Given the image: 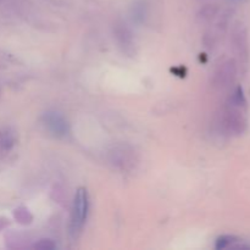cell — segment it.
Returning a JSON list of instances; mask_svg holds the SVG:
<instances>
[{
	"label": "cell",
	"mask_w": 250,
	"mask_h": 250,
	"mask_svg": "<svg viewBox=\"0 0 250 250\" xmlns=\"http://www.w3.org/2000/svg\"><path fill=\"white\" fill-rule=\"evenodd\" d=\"M133 20H136L137 22H143L146 19V4L143 1H137L133 6Z\"/></svg>",
	"instance_id": "7c38bea8"
},
{
	"label": "cell",
	"mask_w": 250,
	"mask_h": 250,
	"mask_svg": "<svg viewBox=\"0 0 250 250\" xmlns=\"http://www.w3.org/2000/svg\"><path fill=\"white\" fill-rule=\"evenodd\" d=\"M231 44L233 53L238 58L239 63L246 67L249 62V41L248 29L243 22H237L232 29Z\"/></svg>",
	"instance_id": "277c9868"
},
{
	"label": "cell",
	"mask_w": 250,
	"mask_h": 250,
	"mask_svg": "<svg viewBox=\"0 0 250 250\" xmlns=\"http://www.w3.org/2000/svg\"><path fill=\"white\" fill-rule=\"evenodd\" d=\"M88 208H89V202H88L87 189L83 187L78 188L73 198L72 212H71L70 229L72 236L77 237L83 229L85 220H87Z\"/></svg>",
	"instance_id": "3957f363"
},
{
	"label": "cell",
	"mask_w": 250,
	"mask_h": 250,
	"mask_svg": "<svg viewBox=\"0 0 250 250\" xmlns=\"http://www.w3.org/2000/svg\"><path fill=\"white\" fill-rule=\"evenodd\" d=\"M14 215H15V219L22 225L31 224L32 220H33V217H32V215L29 214V211L26 209V208H19V209L15 210Z\"/></svg>",
	"instance_id": "8fae6325"
},
{
	"label": "cell",
	"mask_w": 250,
	"mask_h": 250,
	"mask_svg": "<svg viewBox=\"0 0 250 250\" xmlns=\"http://www.w3.org/2000/svg\"><path fill=\"white\" fill-rule=\"evenodd\" d=\"M239 239L234 236H221L216 239V243H215V248L221 250L226 248H232L236 243H238Z\"/></svg>",
	"instance_id": "30bf717a"
},
{
	"label": "cell",
	"mask_w": 250,
	"mask_h": 250,
	"mask_svg": "<svg viewBox=\"0 0 250 250\" xmlns=\"http://www.w3.org/2000/svg\"><path fill=\"white\" fill-rule=\"evenodd\" d=\"M107 160L115 168L124 172L132 171L138 164L136 150L126 143L114 144L107 150Z\"/></svg>",
	"instance_id": "7a4b0ae2"
},
{
	"label": "cell",
	"mask_w": 250,
	"mask_h": 250,
	"mask_svg": "<svg viewBox=\"0 0 250 250\" xmlns=\"http://www.w3.org/2000/svg\"><path fill=\"white\" fill-rule=\"evenodd\" d=\"M237 72H238V65L234 59H229V60L224 61L216 68L214 76H212V85L215 89L224 90L231 87L236 80Z\"/></svg>",
	"instance_id": "5b68a950"
},
{
	"label": "cell",
	"mask_w": 250,
	"mask_h": 250,
	"mask_svg": "<svg viewBox=\"0 0 250 250\" xmlns=\"http://www.w3.org/2000/svg\"><path fill=\"white\" fill-rule=\"evenodd\" d=\"M227 103L234 105V106L242 107V109H243V107H246V104H247L246 95H244V92H243V89H242L241 85H238V87L234 88V90L232 92L231 97L229 98Z\"/></svg>",
	"instance_id": "9c48e42d"
},
{
	"label": "cell",
	"mask_w": 250,
	"mask_h": 250,
	"mask_svg": "<svg viewBox=\"0 0 250 250\" xmlns=\"http://www.w3.org/2000/svg\"><path fill=\"white\" fill-rule=\"evenodd\" d=\"M43 125L53 136L62 138L70 133V124L67 119L59 111H46L42 117Z\"/></svg>",
	"instance_id": "8992f818"
},
{
	"label": "cell",
	"mask_w": 250,
	"mask_h": 250,
	"mask_svg": "<svg viewBox=\"0 0 250 250\" xmlns=\"http://www.w3.org/2000/svg\"><path fill=\"white\" fill-rule=\"evenodd\" d=\"M34 248L36 249H43V250H50L55 248V244L50 239H41L38 243L34 244Z\"/></svg>",
	"instance_id": "4fadbf2b"
},
{
	"label": "cell",
	"mask_w": 250,
	"mask_h": 250,
	"mask_svg": "<svg viewBox=\"0 0 250 250\" xmlns=\"http://www.w3.org/2000/svg\"><path fill=\"white\" fill-rule=\"evenodd\" d=\"M219 5L216 4H208L200 9V11L198 12V19L202 22H211L215 17L219 15Z\"/></svg>",
	"instance_id": "ba28073f"
},
{
	"label": "cell",
	"mask_w": 250,
	"mask_h": 250,
	"mask_svg": "<svg viewBox=\"0 0 250 250\" xmlns=\"http://www.w3.org/2000/svg\"><path fill=\"white\" fill-rule=\"evenodd\" d=\"M219 124L224 133L229 136H241L247 129V119L242 112V107L226 103L220 115Z\"/></svg>",
	"instance_id": "6da1fadb"
},
{
	"label": "cell",
	"mask_w": 250,
	"mask_h": 250,
	"mask_svg": "<svg viewBox=\"0 0 250 250\" xmlns=\"http://www.w3.org/2000/svg\"><path fill=\"white\" fill-rule=\"evenodd\" d=\"M114 38L120 50L127 56L136 55V42L133 33L124 22H116L114 26Z\"/></svg>",
	"instance_id": "52a82bcc"
}]
</instances>
